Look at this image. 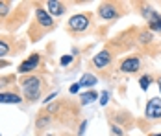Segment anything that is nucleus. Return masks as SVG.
Returning <instances> with one entry per match:
<instances>
[{"instance_id":"nucleus-11","label":"nucleus","mask_w":161,"mask_h":136,"mask_svg":"<svg viewBox=\"0 0 161 136\" xmlns=\"http://www.w3.org/2000/svg\"><path fill=\"white\" fill-rule=\"evenodd\" d=\"M22 101V96H19V94H15V92H0V103H13V105H17V103H20Z\"/></svg>"},{"instance_id":"nucleus-21","label":"nucleus","mask_w":161,"mask_h":136,"mask_svg":"<svg viewBox=\"0 0 161 136\" xmlns=\"http://www.w3.org/2000/svg\"><path fill=\"white\" fill-rule=\"evenodd\" d=\"M72 59H74L72 55H63L61 61H59V64H61V66H67V64H70V63H72Z\"/></svg>"},{"instance_id":"nucleus-9","label":"nucleus","mask_w":161,"mask_h":136,"mask_svg":"<svg viewBox=\"0 0 161 136\" xmlns=\"http://www.w3.org/2000/svg\"><path fill=\"white\" fill-rule=\"evenodd\" d=\"M45 6H47V11L50 13V17H61L67 11V4L58 2V0H48V2H45Z\"/></svg>"},{"instance_id":"nucleus-24","label":"nucleus","mask_w":161,"mask_h":136,"mask_svg":"<svg viewBox=\"0 0 161 136\" xmlns=\"http://www.w3.org/2000/svg\"><path fill=\"white\" fill-rule=\"evenodd\" d=\"M78 90H80V83H74V85H70V88H69L70 94H78Z\"/></svg>"},{"instance_id":"nucleus-7","label":"nucleus","mask_w":161,"mask_h":136,"mask_svg":"<svg viewBox=\"0 0 161 136\" xmlns=\"http://www.w3.org/2000/svg\"><path fill=\"white\" fill-rule=\"evenodd\" d=\"M35 22L43 28V31L54 28V18H52L50 13L47 9H43V8H37V9H35Z\"/></svg>"},{"instance_id":"nucleus-13","label":"nucleus","mask_w":161,"mask_h":136,"mask_svg":"<svg viewBox=\"0 0 161 136\" xmlns=\"http://www.w3.org/2000/svg\"><path fill=\"white\" fill-rule=\"evenodd\" d=\"M98 83V77L93 76V74H83L80 79V87H85V88H91Z\"/></svg>"},{"instance_id":"nucleus-12","label":"nucleus","mask_w":161,"mask_h":136,"mask_svg":"<svg viewBox=\"0 0 161 136\" xmlns=\"http://www.w3.org/2000/svg\"><path fill=\"white\" fill-rule=\"evenodd\" d=\"M98 98H100V94L95 90H87V92H83L80 96V103L81 105H89V103H93V101H97Z\"/></svg>"},{"instance_id":"nucleus-27","label":"nucleus","mask_w":161,"mask_h":136,"mask_svg":"<svg viewBox=\"0 0 161 136\" xmlns=\"http://www.w3.org/2000/svg\"><path fill=\"white\" fill-rule=\"evenodd\" d=\"M47 136H56V134H47Z\"/></svg>"},{"instance_id":"nucleus-15","label":"nucleus","mask_w":161,"mask_h":136,"mask_svg":"<svg viewBox=\"0 0 161 136\" xmlns=\"http://www.w3.org/2000/svg\"><path fill=\"white\" fill-rule=\"evenodd\" d=\"M50 121H52V116H50L48 112H47L45 116L41 114V116L37 118V123H35V125H37V129H43V127H47V125H48Z\"/></svg>"},{"instance_id":"nucleus-26","label":"nucleus","mask_w":161,"mask_h":136,"mask_svg":"<svg viewBox=\"0 0 161 136\" xmlns=\"http://www.w3.org/2000/svg\"><path fill=\"white\" fill-rule=\"evenodd\" d=\"M158 85H159V92H161V77L158 79Z\"/></svg>"},{"instance_id":"nucleus-23","label":"nucleus","mask_w":161,"mask_h":136,"mask_svg":"<svg viewBox=\"0 0 161 136\" xmlns=\"http://www.w3.org/2000/svg\"><path fill=\"white\" fill-rule=\"evenodd\" d=\"M58 98V92H52V94H48L45 99H43V103H48V101H52V99H56Z\"/></svg>"},{"instance_id":"nucleus-18","label":"nucleus","mask_w":161,"mask_h":136,"mask_svg":"<svg viewBox=\"0 0 161 136\" xmlns=\"http://www.w3.org/2000/svg\"><path fill=\"white\" fill-rule=\"evenodd\" d=\"M148 30L150 31H161V15L154 20V22H150L148 24Z\"/></svg>"},{"instance_id":"nucleus-19","label":"nucleus","mask_w":161,"mask_h":136,"mask_svg":"<svg viewBox=\"0 0 161 136\" xmlns=\"http://www.w3.org/2000/svg\"><path fill=\"white\" fill-rule=\"evenodd\" d=\"M98 99H100V105H108V101H109V92H102Z\"/></svg>"},{"instance_id":"nucleus-28","label":"nucleus","mask_w":161,"mask_h":136,"mask_svg":"<svg viewBox=\"0 0 161 136\" xmlns=\"http://www.w3.org/2000/svg\"><path fill=\"white\" fill-rule=\"evenodd\" d=\"M0 136H2V134H0Z\"/></svg>"},{"instance_id":"nucleus-3","label":"nucleus","mask_w":161,"mask_h":136,"mask_svg":"<svg viewBox=\"0 0 161 136\" xmlns=\"http://www.w3.org/2000/svg\"><path fill=\"white\" fill-rule=\"evenodd\" d=\"M97 13L102 20H117L119 17L122 15L120 9H119V6L113 4V2H102V4L98 6Z\"/></svg>"},{"instance_id":"nucleus-25","label":"nucleus","mask_w":161,"mask_h":136,"mask_svg":"<svg viewBox=\"0 0 161 136\" xmlns=\"http://www.w3.org/2000/svg\"><path fill=\"white\" fill-rule=\"evenodd\" d=\"M148 136H161V133H152V134H148Z\"/></svg>"},{"instance_id":"nucleus-2","label":"nucleus","mask_w":161,"mask_h":136,"mask_svg":"<svg viewBox=\"0 0 161 136\" xmlns=\"http://www.w3.org/2000/svg\"><path fill=\"white\" fill-rule=\"evenodd\" d=\"M91 22H93V15L91 13H76V15H72L67 20V28L72 33H83L91 26Z\"/></svg>"},{"instance_id":"nucleus-4","label":"nucleus","mask_w":161,"mask_h":136,"mask_svg":"<svg viewBox=\"0 0 161 136\" xmlns=\"http://www.w3.org/2000/svg\"><path fill=\"white\" fill-rule=\"evenodd\" d=\"M141 68H143V61L139 55H130L126 59H122L119 64V70L122 74H137Z\"/></svg>"},{"instance_id":"nucleus-14","label":"nucleus","mask_w":161,"mask_h":136,"mask_svg":"<svg viewBox=\"0 0 161 136\" xmlns=\"http://www.w3.org/2000/svg\"><path fill=\"white\" fill-rule=\"evenodd\" d=\"M152 81H154V77L150 76V74H145V76L139 77V87H141L143 90H148L150 85H152Z\"/></svg>"},{"instance_id":"nucleus-6","label":"nucleus","mask_w":161,"mask_h":136,"mask_svg":"<svg viewBox=\"0 0 161 136\" xmlns=\"http://www.w3.org/2000/svg\"><path fill=\"white\" fill-rule=\"evenodd\" d=\"M146 120H161V98H152L145 108Z\"/></svg>"},{"instance_id":"nucleus-1","label":"nucleus","mask_w":161,"mask_h":136,"mask_svg":"<svg viewBox=\"0 0 161 136\" xmlns=\"http://www.w3.org/2000/svg\"><path fill=\"white\" fill-rule=\"evenodd\" d=\"M20 87H22V96L28 101H37L41 96V90H43V81L37 76H28L20 79Z\"/></svg>"},{"instance_id":"nucleus-8","label":"nucleus","mask_w":161,"mask_h":136,"mask_svg":"<svg viewBox=\"0 0 161 136\" xmlns=\"http://www.w3.org/2000/svg\"><path fill=\"white\" fill-rule=\"evenodd\" d=\"M39 63H41V55H39V53H32L28 59H24L22 63H20V66H19V74H26V72L35 70V68L39 66Z\"/></svg>"},{"instance_id":"nucleus-20","label":"nucleus","mask_w":161,"mask_h":136,"mask_svg":"<svg viewBox=\"0 0 161 136\" xmlns=\"http://www.w3.org/2000/svg\"><path fill=\"white\" fill-rule=\"evenodd\" d=\"M9 11V4L8 2H0V17H4Z\"/></svg>"},{"instance_id":"nucleus-22","label":"nucleus","mask_w":161,"mask_h":136,"mask_svg":"<svg viewBox=\"0 0 161 136\" xmlns=\"http://www.w3.org/2000/svg\"><path fill=\"white\" fill-rule=\"evenodd\" d=\"M85 127H87V120H83L80 123V129H78V136H83V133H85Z\"/></svg>"},{"instance_id":"nucleus-10","label":"nucleus","mask_w":161,"mask_h":136,"mask_svg":"<svg viewBox=\"0 0 161 136\" xmlns=\"http://www.w3.org/2000/svg\"><path fill=\"white\" fill-rule=\"evenodd\" d=\"M141 15H143V18H145L146 22L150 24V22H154V20H156L161 13H159V11H156L150 4H143V6H141Z\"/></svg>"},{"instance_id":"nucleus-5","label":"nucleus","mask_w":161,"mask_h":136,"mask_svg":"<svg viewBox=\"0 0 161 136\" xmlns=\"http://www.w3.org/2000/svg\"><path fill=\"white\" fill-rule=\"evenodd\" d=\"M113 61V55L109 50H102V52H98L97 55L93 57L91 61V64H93V68H97V70H106L109 64H111Z\"/></svg>"},{"instance_id":"nucleus-16","label":"nucleus","mask_w":161,"mask_h":136,"mask_svg":"<svg viewBox=\"0 0 161 136\" xmlns=\"http://www.w3.org/2000/svg\"><path fill=\"white\" fill-rule=\"evenodd\" d=\"M152 31L150 30H141V33H139V41L141 43H152Z\"/></svg>"},{"instance_id":"nucleus-17","label":"nucleus","mask_w":161,"mask_h":136,"mask_svg":"<svg viewBox=\"0 0 161 136\" xmlns=\"http://www.w3.org/2000/svg\"><path fill=\"white\" fill-rule=\"evenodd\" d=\"M8 53H11V48H9V44H8L6 41H2V39H0V59H2V57H6Z\"/></svg>"}]
</instances>
